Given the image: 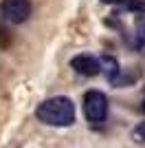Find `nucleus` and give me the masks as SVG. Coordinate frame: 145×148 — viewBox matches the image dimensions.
I'll list each match as a JSON object with an SVG mask.
<instances>
[{
	"label": "nucleus",
	"mask_w": 145,
	"mask_h": 148,
	"mask_svg": "<svg viewBox=\"0 0 145 148\" xmlns=\"http://www.w3.org/2000/svg\"><path fill=\"white\" fill-rule=\"evenodd\" d=\"M132 137H134V142H145V122H141L139 126L134 128Z\"/></svg>",
	"instance_id": "nucleus-5"
},
{
	"label": "nucleus",
	"mask_w": 145,
	"mask_h": 148,
	"mask_svg": "<svg viewBox=\"0 0 145 148\" xmlns=\"http://www.w3.org/2000/svg\"><path fill=\"white\" fill-rule=\"evenodd\" d=\"M35 115L48 126H68L75 122V106L68 97H51L37 106Z\"/></svg>",
	"instance_id": "nucleus-1"
},
{
	"label": "nucleus",
	"mask_w": 145,
	"mask_h": 148,
	"mask_svg": "<svg viewBox=\"0 0 145 148\" xmlns=\"http://www.w3.org/2000/svg\"><path fill=\"white\" fill-rule=\"evenodd\" d=\"M139 33L145 38V13H143V16L139 18Z\"/></svg>",
	"instance_id": "nucleus-6"
},
{
	"label": "nucleus",
	"mask_w": 145,
	"mask_h": 148,
	"mask_svg": "<svg viewBox=\"0 0 145 148\" xmlns=\"http://www.w3.org/2000/svg\"><path fill=\"white\" fill-rule=\"evenodd\" d=\"M2 16L5 20L13 22V25H20L31 16V5L29 0H5L2 5Z\"/></svg>",
	"instance_id": "nucleus-3"
},
{
	"label": "nucleus",
	"mask_w": 145,
	"mask_h": 148,
	"mask_svg": "<svg viewBox=\"0 0 145 148\" xmlns=\"http://www.w3.org/2000/svg\"><path fill=\"white\" fill-rule=\"evenodd\" d=\"M84 113L86 119L97 126V124H103L106 115H108V99L101 91H88L84 95Z\"/></svg>",
	"instance_id": "nucleus-2"
},
{
	"label": "nucleus",
	"mask_w": 145,
	"mask_h": 148,
	"mask_svg": "<svg viewBox=\"0 0 145 148\" xmlns=\"http://www.w3.org/2000/svg\"><path fill=\"white\" fill-rule=\"evenodd\" d=\"M2 25H5V16H2V7H0V31H2Z\"/></svg>",
	"instance_id": "nucleus-7"
},
{
	"label": "nucleus",
	"mask_w": 145,
	"mask_h": 148,
	"mask_svg": "<svg viewBox=\"0 0 145 148\" xmlns=\"http://www.w3.org/2000/svg\"><path fill=\"white\" fill-rule=\"evenodd\" d=\"M70 64H72V69L81 75H99L103 71L101 60H97L95 56H77V58H72Z\"/></svg>",
	"instance_id": "nucleus-4"
},
{
	"label": "nucleus",
	"mask_w": 145,
	"mask_h": 148,
	"mask_svg": "<svg viewBox=\"0 0 145 148\" xmlns=\"http://www.w3.org/2000/svg\"><path fill=\"white\" fill-rule=\"evenodd\" d=\"M103 2H121V0H103Z\"/></svg>",
	"instance_id": "nucleus-8"
}]
</instances>
